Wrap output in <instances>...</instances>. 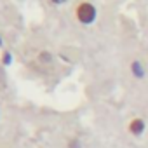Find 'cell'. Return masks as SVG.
<instances>
[{"instance_id": "cell-1", "label": "cell", "mask_w": 148, "mask_h": 148, "mask_svg": "<svg viewBox=\"0 0 148 148\" xmlns=\"http://www.w3.org/2000/svg\"><path fill=\"white\" fill-rule=\"evenodd\" d=\"M75 16H77V19L82 25H91L96 19L98 11H96V7L91 2H80L79 7H77V11H75Z\"/></svg>"}, {"instance_id": "cell-7", "label": "cell", "mask_w": 148, "mask_h": 148, "mask_svg": "<svg viewBox=\"0 0 148 148\" xmlns=\"http://www.w3.org/2000/svg\"><path fill=\"white\" fill-rule=\"evenodd\" d=\"M0 45H2V38H0Z\"/></svg>"}, {"instance_id": "cell-4", "label": "cell", "mask_w": 148, "mask_h": 148, "mask_svg": "<svg viewBox=\"0 0 148 148\" xmlns=\"http://www.w3.org/2000/svg\"><path fill=\"white\" fill-rule=\"evenodd\" d=\"M2 63H4V64H9V63H11V52H4V56H2Z\"/></svg>"}, {"instance_id": "cell-3", "label": "cell", "mask_w": 148, "mask_h": 148, "mask_svg": "<svg viewBox=\"0 0 148 148\" xmlns=\"http://www.w3.org/2000/svg\"><path fill=\"white\" fill-rule=\"evenodd\" d=\"M131 71H132V75H134V77H138V79L145 77V68L141 66V63H139V61H132V63H131Z\"/></svg>"}, {"instance_id": "cell-5", "label": "cell", "mask_w": 148, "mask_h": 148, "mask_svg": "<svg viewBox=\"0 0 148 148\" xmlns=\"http://www.w3.org/2000/svg\"><path fill=\"white\" fill-rule=\"evenodd\" d=\"M70 148H80L79 146V141L75 139V141H70Z\"/></svg>"}, {"instance_id": "cell-6", "label": "cell", "mask_w": 148, "mask_h": 148, "mask_svg": "<svg viewBox=\"0 0 148 148\" xmlns=\"http://www.w3.org/2000/svg\"><path fill=\"white\" fill-rule=\"evenodd\" d=\"M51 2H52V4H56V5H61V4H64V2H66V0H51Z\"/></svg>"}, {"instance_id": "cell-2", "label": "cell", "mask_w": 148, "mask_h": 148, "mask_svg": "<svg viewBox=\"0 0 148 148\" xmlns=\"http://www.w3.org/2000/svg\"><path fill=\"white\" fill-rule=\"evenodd\" d=\"M129 131L132 132V134H136V136H139L143 131H145V122L141 120V119H134L131 124H129Z\"/></svg>"}]
</instances>
